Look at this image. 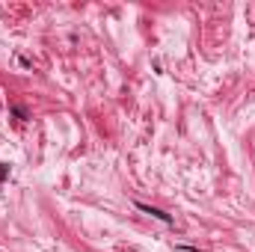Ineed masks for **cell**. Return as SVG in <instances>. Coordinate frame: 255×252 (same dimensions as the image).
<instances>
[{
  "label": "cell",
  "instance_id": "6da1fadb",
  "mask_svg": "<svg viewBox=\"0 0 255 252\" xmlns=\"http://www.w3.org/2000/svg\"><path fill=\"white\" fill-rule=\"evenodd\" d=\"M136 208H139L142 214H151L154 220H160V223H166V226L172 223V217H169V214H163V211H157V208H151V205H142V202H136Z\"/></svg>",
  "mask_w": 255,
  "mask_h": 252
}]
</instances>
